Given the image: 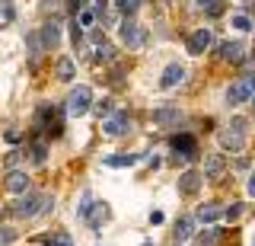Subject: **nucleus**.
Returning a JSON list of instances; mask_svg holds the SVG:
<instances>
[{"mask_svg":"<svg viewBox=\"0 0 255 246\" xmlns=\"http://www.w3.org/2000/svg\"><path fill=\"white\" fill-rule=\"evenodd\" d=\"M51 208V195H35V192H22V198L13 205V214L16 218H35Z\"/></svg>","mask_w":255,"mask_h":246,"instance_id":"obj_1","label":"nucleus"},{"mask_svg":"<svg viewBox=\"0 0 255 246\" xmlns=\"http://www.w3.org/2000/svg\"><path fill=\"white\" fill-rule=\"evenodd\" d=\"M246 131H249V122L246 118H233L227 131H220V147H227L230 154L246 147Z\"/></svg>","mask_w":255,"mask_h":246,"instance_id":"obj_2","label":"nucleus"},{"mask_svg":"<svg viewBox=\"0 0 255 246\" xmlns=\"http://www.w3.org/2000/svg\"><path fill=\"white\" fill-rule=\"evenodd\" d=\"M93 109V90L90 86H74L70 90V96H67V115L70 118H80V115H86Z\"/></svg>","mask_w":255,"mask_h":246,"instance_id":"obj_3","label":"nucleus"},{"mask_svg":"<svg viewBox=\"0 0 255 246\" xmlns=\"http://www.w3.org/2000/svg\"><path fill=\"white\" fill-rule=\"evenodd\" d=\"M255 93V74H243L236 83H230L227 90V102L230 106H243V102H249Z\"/></svg>","mask_w":255,"mask_h":246,"instance_id":"obj_4","label":"nucleus"},{"mask_svg":"<svg viewBox=\"0 0 255 246\" xmlns=\"http://www.w3.org/2000/svg\"><path fill=\"white\" fill-rule=\"evenodd\" d=\"M122 42L128 45V48H143V42H147V32H143L140 22H134L131 16H125V22H122Z\"/></svg>","mask_w":255,"mask_h":246,"instance_id":"obj_5","label":"nucleus"},{"mask_svg":"<svg viewBox=\"0 0 255 246\" xmlns=\"http://www.w3.org/2000/svg\"><path fill=\"white\" fill-rule=\"evenodd\" d=\"M172 150H175V157H172L175 163H179V160H195V157H198V147H195V138H191V134H175V138H172Z\"/></svg>","mask_w":255,"mask_h":246,"instance_id":"obj_6","label":"nucleus"},{"mask_svg":"<svg viewBox=\"0 0 255 246\" xmlns=\"http://www.w3.org/2000/svg\"><path fill=\"white\" fill-rule=\"evenodd\" d=\"M102 128H106V134H112V138H118V134L131 131V115H128V112H112V115H106Z\"/></svg>","mask_w":255,"mask_h":246,"instance_id":"obj_7","label":"nucleus"},{"mask_svg":"<svg viewBox=\"0 0 255 246\" xmlns=\"http://www.w3.org/2000/svg\"><path fill=\"white\" fill-rule=\"evenodd\" d=\"M42 45H45V51H54L61 45V22L58 19H48L45 26H42Z\"/></svg>","mask_w":255,"mask_h":246,"instance_id":"obj_8","label":"nucleus"},{"mask_svg":"<svg viewBox=\"0 0 255 246\" xmlns=\"http://www.w3.org/2000/svg\"><path fill=\"white\" fill-rule=\"evenodd\" d=\"M109 218H112V211H109V205L106 202H96L90 211H86V224H90L93 230H102V224H109Z\"/></svg>","mask_w":255,"mask_h":246,"instance_id":"obj_9","label":"nucleus"},{"mask_svg":"<svg viewBox=\"0 0 255 246\" xmlns=\"http://www.w3.org/2000/svg\"><path fill=\"white\" fill-rule=\"evenodd\" d=\"M201 182H204V176H201L198 170H185V173L179 176V192H182V195H195L198 189H201Z\"/></svg>","mask_w":255,"mask_h":246,"instance_id":"obj_10","label":"nucleus"},{"mask_svg":"<svg viewBox=\"0 0 255 246\" xmlns=\"http://www.w3.org/2000/svg\"><path fill=\"white\" fill-rule=\"evenodd\" d=\"M3 186L10 189L13 195H22V192H29V176L22 170H10V173H6V179H3Z\"/></svg>","mask_w":255,"mask_h":246,"instance_id":"obj_11","label":"nucleus"},{"mask_svg":"<svg viewBox=\"0 0 255 246\" xmlns=\"http://www.w3.org/2000/svg\"><path fill=\"white\" fill-rule=\"evenodd\" d=\"M211 45V29H195L188 35V54H204Z\"/></svg>","mask_w":255,"mask_h":246,"instance_id":"obj_12","label":"nucleus"},{"mask_svg":"<svg viewBox=\"0 0 255 246\" xmlns=\"http://www.w3.org/2000/svg\"><path fill=\"white\" fill-rule=\"evenodd\" d=\"M182 122V112L175 106H163L153 112V125H159V128H169V125H179Z\"/></svg>","mask_w":255,"mask_h":246,"instance_id":"obj_13","label":"nucleus"},{"mask_svg":"<svg viewBox=\"0 0 255 246\" xmlns=\"http://www.w3.org/2000/svg\"><path fill=\"white\" fill-rule=\"evenodd\" d=\"M220 54H223V61H230V64H243L246 61V45L239 42V38H233V42H227L220 48Z\"/></svg>","mask_w":255,"mask_h":246,"instance_id":"obj_14","label":"nucleus"},{"mask_svg":"<svg viewBox=\"0 0 255 246\" xmlns=\"http://www.w3.org/2000/svg\"><path fill=\"white\" fill-rule=\"evenodd\" d=\"M223 170H227L223 154H207V160H204V179H220Z\"/></svg>","mask_w":255,"mask_h":246,"instance_id":"obj_15","label":"nucleus"},{"mask_svg":"<svg viewBox=\"0 0 255 246\" xmlns=\"http://www.w3.org/2000/svg\"><path fill=\"white\" fill-rule=\"evenodd\" d=\"M182 77H185V67H182V64H169L163 70V77H159V86H163V90H172V86L182 83Z\"/></svg>","mask_w":255,"mask_h":246,"instance_id":"obj_16","label":"nucleus"},{"mask_svg":"<svg viewBox=\"0 0 255 246\" xmlns=\"http://www.w3.org/2000/svg\"><path fill=\"white\" fill-rule=\"evenodd\" d=\"M195 237V218H179L175 221V243H185Z\"/></svg>","mask_w":255,"mask_h":246,"instance_id":"obj_17","label":"nucleus"},{"mask_svg":"<svg viewBox=\"0 0 255 246\" xmlns=\"http://www.w3.org/2000/svg\"><path fill=\"white\" fill-rule=\"evenodd\" d=\"M220 214H223L220 202H207V205H201V208H198V218H195V221H204V224H214V221H217Z\"/></svg>","mask_w":255,"mask_h":246,"instance_id":"obj_18","label":"nucleus"},{"mask_svg":"<svg viewBox=\"0 0 255 246\" xmlns=\"http://www.w3.org/2000/svg\"><path fill=\"white\" fill-rule=\"evenodd\" d=\"M54 74H58V80L70 83V80H74V74H77L74 61H70V58H61V61H58V67H54Z\"/></svg>","mask_w":255,"mask_h":246,"instance_id":"obj_19","label":"nucleus"},{"mask_svg":"<svg viewBox=\"0 0 255 246\" xmlns=\"http://www.w3.org/2000/svg\"><path fill=\"white\" fill-rule=\"evenodd\" d=\"M96 58L106 61V64H109V61H115V45H109L106 38H96Z\"/></svg>","mask_w":255,"mask_h":246,"instance_id":"obj_20","label":"nucleus"},{"mask_svg":"<svg viewBox=\"0 0 255 246\" xmlns=\"http://www.w3.org/2000/svg\"><path fill=\"white\" fill-rule=\"evenodd\" d=\"M140 157L137 154H118V157H106V166H134Z\"/></svg>","mask_w":255,"mask_h":246,"instance_id":"obj_21","label":"nucleus"},{"mask_svg":"<svg viewBox=\"0 0 255 246\" xmlns=\"http://www.w3.org/2000/svg\"><path fill=\"white\" fill-rule=\"evenodd\" d=\"M45 157H48V144H45V138H38L35 144H32V163L42 166V163H45Z\"/></svg>","mask_w":255,"mask_h":246,"instance_id":"obj_22","label":"nucleus"},{"mask_svg":"<svg viewBox=\"0 0 255 246\" xmlns=\"http://www.w3.org/2000/svg\"><path fill=\"white\" fill-rule=\"evenodd\" d=\"M74 19H77V26H80V29H93V22L99 19V16H96V10H80Z\"/></svg>","mask_w":255,"mask_h":246,"instance_id":"obj_23","label":"nucleus"},{"mask_svg":"<svg viewBox=\"0 0 255 246\" xmlns=\"http://www.w3.org/2000/svg\"><path fill=\"white\" fill-rule=\"evenodd\" d=\"M42 48H45V45H42V35H38V32H32V35H29V58H32V64L38 61Z\"/></svg>","mask_w":255,"mask_h":246,"instance_id":"obj_24","label":"nucleus"},{"mask_svg":"<svg viewBox=\"0 0 255 246\" xmlns=\"http://www.w3.org/2000/svg\"><path fill=\"white\" fill-rule=\"evenodd\" d=\"M118 13H125V16H134V13L140 10V0H115Z\"/></svg>","mask_w":255,"mask_h":246,"instance_id":"obj_25","label":"nucleus"},{"mask_svg":"<svg viewBox=\"0 0 255 246\" xmlns=\"http://www.w3.org/2000/svg\"><path fill=\"white\" fill-rule=\"evenodd\" d=\"M217 240H220V230H207V234L198 237V246H214Z\"/></svg>","mask_w":255,"mask_h":246,"instance_id":"obj_26","label":"nucleus"},{"mask_svg":"<svg viewBox=\"0 0 255 246\" xmlns=\"http://www.w3.org/2000/svg\"><path fill=\"white\" fill-rule=\"evenodd\" d=\"M233 26L239 29V32H249V29H252V16H246V13H239V16H233Z\"/></svg>","mask_w":255,"mask_h":246,"instance_id":"obj_27","label":"nucleus"},{"mask_svg":"<svg viewBox=\"0 0 255 246\" xmlns=\"http://www.w3.org/2000/svg\"><path fill=\"white\" fill-rule=\"evenodd\" d=\"M22 157H26V150H10V154H6V166H10V170H19Z\"/></svg>","mask_w":255,"mask_h":246,"instance_id":"obj_28","label":"nucleus"},{"mask_svg":"<svg viewBox=\"0 0 255 246\" xmlns=\"http://www.w3.org/2000/svg\"><path fill=\"white\" fill-rule=\"evenodd\" d=\"M16 240V230L13 227H0V246H10Z\"/></svg>","mask_w":255,"mask_h":246,"instance_id":"obj_29","label":"nucleus"},{"mask_svg":"<svg viewBox=\"0 0 255 246\" xmlns=\"http://www.w3.org/2000/svg\"><path fill=\"white\" fill-rule=\"evenodd\" d=\"M96 112H99V118H102V115H112V112H115V109H112V99L96 102Z\"/></svg>","mask_w":255,"mask_h":246,"instance_id":"obj_30","label":"nucleus"},{"mask_svg":"<svg viewBox=\"0 0 255 246\" xmlns=\"http://www.w3.org/2000/svg\"><path fill=\"white\" fill-rule=\"evenodd\" d=\"M51 246H74V240H70V234H58L51 240Z\"/></svg>","mask_w":255,"mask_h":246,"instance_id":"obj_31","label":"nucleus"},{"mask_svg":"<svg viewBox=\"0 0 255 246\" xmlns=\"http://www.w3.org/2000/svg\"><path fill=\"white\" fill-rule=\"evenodd\" d=\"M198 6H201V10H214V6H217V0H198Z\"/></svg>","mask_w":255,"mask_h":246,"instance_id":"obj_32","label":"nucleus"},{"mask_svg":"<svg viewBox=\"0 0 255 246\" xmlns=\"http://www.w3.org/2000/svg\"><path fill=\"white\" fill-rule=\"evenodd\" d=\"M239 211H243V208H239V205H233V208L227 211V218H230V221H233V218H239Z\"/></svg>","mask_w":255,"mask_h":246,"instance_id":"obj_33","label":"nucleus"},{"mask_svg":"<svg viewBox=\"0 0 255 246\" xmlns=\"http://www.w3.org/2000/svg\"><path fill=\"white\" fill-rule=\"evenodd\" d=\"M246 189H249V195L255 198V173H252V176H249V186H246Z\"/></svg>","mask_w":255,"mask_h":246,"instance_id":"obj_34","label":"nucleus"},{"mask_svg":"<svg viewBox=\"0 0 255 246\" xmlns=\"http://www.w3.org/2000/svg\"><path fill=\"white\" fill-rule=\"evenodd\" d=\"M249 102H252V106H255V93H252V99H249Z\"/></svg>","mask_w":255,"mask_h":246,"instance_id":"obj_35","label":"nucleus"},{"mask_svg":"<svg viewBox=\"0 0 255 246\" xmlns=\"http://www.w3.org/2000/svg\"><path fill=\"white\" fill-rule=\"evenodd\" d=\"M166 3H172V0H166Z\"/></svg>","mask_w":255,"mask_h":246,"instance_id":"obj_36","label":"nucleus"},{"mask_svg":"<svg viewBox=\"0 0 255 246\" xmlns=\"http://www.w3.org/2000/svg\"><path fill=\"white\" fill-rule=\"evenodd\" d=\"M0 214H3V208H0Z\"/></svg>","mask_w":255,"mask_h":246,"instance_id":"obj_37","label":"nucleus"},{"mask_svg":"<svg viewBox=\"0 0 255 246\" xmlns=\"http://www.w3.org/2000/svg\"><path fill=\"white\" fill-rule=\"evenodd\" d=\"M252 246H255V243H252Z\"/></svg>","mask_w":255,"mask_h":246,"instance_id":"obj_38","label":"nucleus"}]
</instances>
